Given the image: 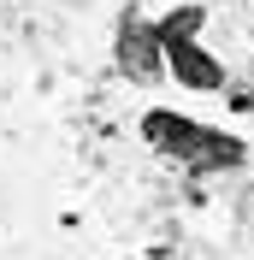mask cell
<instances>
[{"label":"cell","instance_id":"1","mask_svg":"<svg viewBox=\"0 0 254 260\" xmlns=\"http://www.w3.org/2000/svg\"><path fill=\"white\" fill-rule=\"evenodd\" d=\"M142 130H148L154 148L177 154L189 172H225V166H242V142H237V136H225V130H213V124H195V118H183V113L154 107V113L142 118Z\"/></svg>","mask_w":254,"mask_h":260},{"label":"cell","instance_id":"3","mask_svg":"<svg viewBox=\"0 0 254 260\" xmlns=\"http://www.w3.org/2000/svg\"><path fill=\"white\" fill-rule=\"evenodd\" d=\"M160 48H166V59H172L177 83H189V89H219V83H225V65L213 59V53L195 48V36H183V42H160Z\"/></svg>","mask_w":254,"mask_h":260},{"label":"cell","instance_id":"2","mask_svg":"<svg viewBox=\"0 0 254 260\" xmlns=\"http://www.w3.org/2000/svg\"><path fill=\"white\" fill-rule=\"evenodd\" d=\"M118 65H124V77H136V83H154L160 65H166V48H160L154 24H142L136 12L118 24Z\"/></svg>","mask_w":254,"mask_h":260},{"label":"cell","instance_id":"4","mask_svg":"<svg viewBox=\"0 0 254 260\" xmlns=\"http://www.w3.org/2000/svg\"><path fill=\"white\" fill-rule=\"evenodd\" d=\"M195 30H201V6H177L154 36H160V42H183V36H195Z\"/></svg>","mask_w":254,"mask_h":260}]
</instances>
